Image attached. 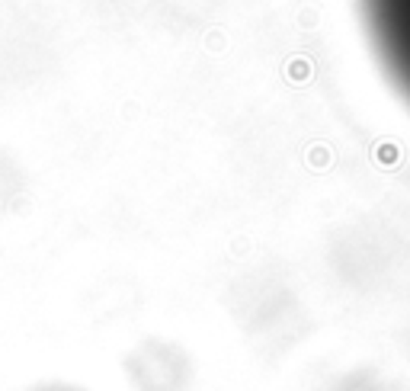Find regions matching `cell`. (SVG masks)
<instances>
[{"label":"cell","mask_w":410,"mask_h":391,"mask_svg":"<svg viewBox=\"0 0 410 391\" xmlns=\"http://www.w3.org/2000/svg\"><path fill=\"white\" fill-rule=\"evenodd\" d=\"M32 391H71V388H61V385H49V388H32Z\"/></svg>","instance_id":"cell-1"}]
</instances>
